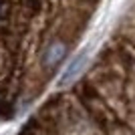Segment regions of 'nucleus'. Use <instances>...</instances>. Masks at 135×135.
<instances>
[{
	"instance_id": "f257e3e1",
	"label": "nucleus",
	"mask_w": 135,
	"mask_h": 135,
	"mask_svg": "<svg viewBox=\"0 0 135 135\" xmlns=\"http://www.w3.org/2000/svg\"><path fill=\"white\" fill-rule=\"evenodd\" d=\"M69 55V40L67 38H51L40 51V67L45 73H55L62 65V61Z\"/></svg>"
},
{
	"instance_id": "f03ea898",
	"label": "nucleus",
	"mask_w": 135,
	"mask_h": 135,
	"mask_svg": "<svg viewBox=\"0 0 135 135\" xmlns=\"http://www.w3.org/2000/svg\"><path fill=\"white\" fill-rule=\"evenodd\" d=\"M85 62H87V52H81L79 56H75V61L69 65V69L65 71V75H62L61 81H59V87H67L71 81L77 79V77L81 75V71H83Z\"/></svg>"
},
{
	"instance_id": "7ed1b4c3",
	"label": "nucleus",
	"mask_w": 135,
	"mask_h": 135,
	"mask_svg": "<svg viewBox=\"0 0 135 135\" xmlns=\"http://www.w3.org/2000/svg\"><path fill=\"white\" fill-rule=\"evenodd\" d=\"M12 10H14V0H0V28L8 26Z\"/></svg>"
},
{
	"instance_id": "20e7f679",
	"label": "nucleus",
	"mask_w": 135,
	"mask_h": 135,
	"mask_svg": "<svg viewBox=\"0 0 135 135\" xmlns=\"http://www.w3.org/2000/svg\"><path fill=\"white\" fill-rule=\"evenodd\" d=\"M0 115L10 117V103H8V93L4 87H0Z\"/></svg>"
},
{
	"instance_id": "39448f33",
	"label": "nucleus",
	"mask_w": 135,
	"mask_h": 135,
	"mask_svg": "<svg viewBox=\"0 0 135 135\" xmlns=\"http://www.w3.org/2000/svg\"><path fill=\"white\" fill-rule=\"evenodd\" d=\"M42 4H45V0H24V6H26V10L30 14H36V12L42 10Z\"/></svg>"
}]
</instances>
